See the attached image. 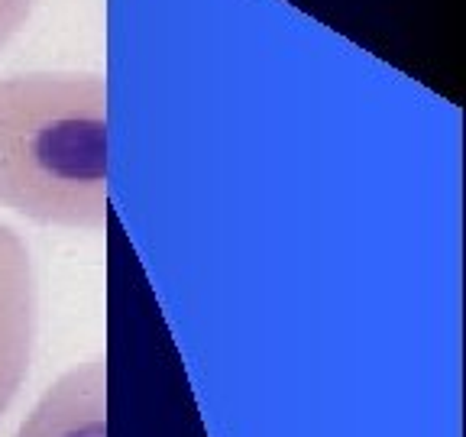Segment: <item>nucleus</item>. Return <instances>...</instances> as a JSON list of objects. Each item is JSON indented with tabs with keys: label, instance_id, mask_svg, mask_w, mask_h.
I'll list each match as a JSON object with an SVG mask.
<instances>
[{
	"label": "nucleus",
	"instance_id": "nucleus-1",
	"mask_svg": "<svg viewBox=\"0 0 466 437\" xmlns=\"http://www.w3.org/2000/svg\"><path fill=\"white\" fill-rule=\"evenodd\" d=\"M111 91L101 72L0 78V208L42 227L101 230L111 214Z\"/></svg>",
	"mask_w": 466,
	"mask_h": 437
},
{
	"label": "nucleus",
	"instance_id": "nucleus-2",
	"mask_svg": "<svg viewBox=\"0 0 466 437\" xmlns=\"http://www.w3.org/2000/svg\"><path fill=\"white\" fill-rule=\"evenodd\" d=\"M40 321V291L30 246L0 220V418L30 376Z\"/></svg>",
	"mask_w": 466,
	"mask_h": 437
},
{
	"label": "nucleus",
	"instance_id": "nucleus-3",
	"mask_svg": "<svg viewBox=\"0 0 466 437\" xmlns=\"http://www.w3.org/2000/svg\"><path fill=\"white\" fill-rule=\"evenodd\" d=\"M16 437H107V360L62 372L36 402Z\"/></svg>",
	"mask_w": 466,
	"mask_h": 437
},
{
	"label": "nucleus",
	"instance_id": "nucleus-4",
	"mask_svg": "<svg viewBox=\"0 0 466 437\" xmlns=\"http://www.w3.org/2000/svg\"><path fill=\"white\" fill-rule=\"evenodd\" d=\"M36 7L40 0H0V49L10 46L26 30Z\"/></svg>",
	"mask_w": 466,
	"mask_h": 437
}]
</instances>
